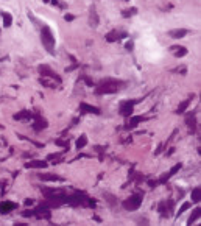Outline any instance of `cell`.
Returning <instances> with one entry per match:
<instances>
[{
	"label": "cell",
	"instance_id": "6da1fadb",
	"mask_svg": "<svg viewBox=\"0 0 201 226\" xmlns=\"http://www.w3.org/2000/svg\"><path fill=\"white\" fill-rule=\"evenodd\" d=\"M120 84L122 83L120 81H117V80H105L103 83L98 86L97 94H112V92H117Z\"/></svg>",
	"mask_w": 201,
	"mask_h": 226
},
{
	"label": "cell",
	"instance_id": "7a4b0ae2",
	"mask_svg": "<svg viewBox=\"0 0 201 226\" xmlns=\"http://www.w3.org/2000/svg\"><path fill=\"white\" fill-rule=\"evenodd\" d=\"M41 38H42V44H44V47L47 49V52L53 53V49H55V38H53V34H52V31H50L49 27H44V28H42Z\"/></svg>",
	"mask_w": 201,
	"mask_h": 226
},
{
	"label": "cell",
	"instance_id": "3957f363",
	"mask_svg": "<svg viewBox=\"0 0 201 226\" xmlns=\"http://www.w3.org/2000/svg\"><path fill=\"white\" fill-rule=\"evenodd\" d=\"M140 204H142V195L139 193H136V195H131L128 200H125V203H123V207L126 211H137L139 207H140Z\"/></svg>",
	"mask_w": 201,
	"mask_h": 226
},
{
	"label": "cell",
	"instance_id": "277c9868",
	"mask_svg": "<svg viewBox=\"0 0 201 226\" xmlns=\"http://www.w3.org/2000/svg\"><path fill=\"white\" fill-rule=\"evenodd\" d=\"M139 100H130V102H123L122 103V106H120V114L122 115H125V117H128V115H131V112H133V108H134V105L137 103Z\"/></svg>",
	"mask_w": 201,
	"mask_h": 226
},
{
	"label": "cell",
	"instance_id": "5b68a950",
	"mask_svg": "<svg viewBox=\"0 0 201 226\" xmlns=\"http://www.w3.org/2000/svg\"><path fill=\"white\" fill-rule=\"evenodd\" d=\"M39 72H41V74L44 75V77H49V78H53V80H56L58 81V83H61V78L56 75V74H55V72L50 69V67H47V66H41L39 67Z\"/></svg>",
	"mask_w": 201,
	"mask_h": 226
},
{
	"label": "cell",
	"instance_id": "8992f818",
	"mask_svg": "<svg viewBox=\"0 0 201 226\" xmlns=\"http://www.w3.org/2000/svg\"><path fill=\"white\" fill-rule=\"evenodd\" d=\"M16 207H17L16 203L3 201V203H0V214H8V212H11L13 209H16Z\"/></svg>",
	"mask_w": 201,
	"mask_h": 226
},
{
	"label": "cell",
	"instance_id": "52a82bcc",
	"mask_svg": "<svg viewBox=\"0 0 201 226\" xmlns=\"http://www.w3.org/2000/svg\"><path fill=\"white\" fill-rule=\"evenodd\" d=\"M80 109H81V112H89V114H100V112H102L98 108H95L92 105H87V103H81L80 105Z\"/></svg>",
	"mask_w": 201,
	"mask_h": 226
},
{
	"label": "cell",
	"instance_id": "ba28073f",
	"mask_svg": "<svg viewBox=\"0 0 201 226\" xmlns=\"http://www.w3.org/2000/svg\"><path fill=\"white\" fill-rule=\"evenodd\" d=\"M171 206H173V201H171V200H170V201H162V203L159 204V214L164 215V217H167V215H168V211H167V209H171Z\"/></svg>",
	"mask_w": 201,
	"mask_h": 226
},
{
	"label": "cell",
	"instance_id": "9c48e42d",
	"mask_svg": "<svg viewBox=\"0 0 201 226\" xmlns=\"http://www.w3.org/2000/svg\"><path fill=\"white\" fill-rule=\"evenodd\" d=\"M27 168H45L47 167V162L45 161H33V162H25Z\"/></svg>",
	"mask_w": 201,
	"mask_h": 226
},
{
	"label": "cell",
	"instance_id": "30bf717a",
	"mask_svg": "<svg viewBox=\"0 0 201 226\" xmlns=\"http://www.w3.org/2000/svg\"><path fill=\"white\" fill-rule=\"evenodd\" d=\"M186 123L189 125V128L192 130V131H195V128H196V120H195V112H190L187 117H186Z\"/></svg>",
	"mask_w": 201,
	"mask_h": 226
},
{
	"label": "cell",
	"instance_id": "8fae6325",
	"mask_svg": "<svg viewBox=\"0 0 201 226\" xmlns=\"http://www.w3.org/2000/svg\"><path fill=\"white\" fill-rule=\"evenodd\" d=\"M170 50L173 52V55H175L176 58H182V56L187 55V49L186 47H171Z\"/></svg>",
	"mask_w": 201,
	"mask_h": 226
},
{
	"label": "cell",
	"instance_id": "7c38bea8",
	"mask_svg": "<svg viewBox=\"0 0 201 226\" xmlns=\"http://www.w3.org/2000/svg\"><path fill=\"white\" fill-rule=\"evenodd\" d=\"M168 34L171 36V38H175V39H181V38H184V36L187 34V30H170Z\"/></svg>",
	"mask_w": 201,
	"mask_h": 226
},
{
	"label": "cell",
	"instance_id": "4fadbf2b",
	"mask_svg": "<svg viewBox=\"0 0 201 226\" xmlns=\"http://www.w3.org/2000/svg\"><path fill=\"white\" fill-rule=\"evenodd\" d=\"M89 24L90 27H97L98 25V14L95 13V8H90V17H89Z\"/></svg>",
	"mask_w": 201,
	"mask_h": 226
},
{
	"label": "cell",
	"instance_id": "5bb4252c",
	"mask_svg": "<svg viewBox=\"0 0 201 226\" xmlns=\"http://www.w3.org/2000/svg\"><path fill=\"white\" fill-rule=\"evenodd\" d=\"M45 126H47V122H45L44 119H39V120H36L34 122V125H33V128L36 130V131H41V130H44Z\"/></svg>",
	"mask_w": 201,
	"mask_h": 226
},
{
	"label": "cell",
	"instance_id": "9a60e30c",
	"mask_svg": "<svg viewBox=\"0 0 201 226\" xmlns=\"http://www.w3.org/2000/svg\"><path fill=\"white\" fill-rule=\"evenodd\" d=\"M199 200H201V189L196 187V189H193V190H192V201L198 203Z\"/></svg>",
	"mask_w": 201,
	"mask_h": 226
},
{
	"label": "cell",
	"instance_id": "2e32d148",
	"mask_svg": "<svg viewBox=\"0 0 201 226\" xmlns=\"http://www.w3.org/2000/svg\"><path fill=\"white\" fill-rule=\"evenodd\" d=\"M0 16H2V19H3V25L5 27H10L11 22H13V16L11 14H8V13H0Z\"/></svg>",
	"mask_w": 201,
	"mask_h": 226
},
{
	"label": "cell",
	"instance_id": "e0dca14e",
	"mask_svg": "<svg viewBox=\"0 0 201 226\" xmlns=\"http://www.w3.org/2000/svg\"><path fill=\"white\" fill-rule=\"evenodd\" d=\"M189 103H190V100H184L179 106H178V109H176V114H182L186 109H187V106H189Z\"/></svg>",
	"mask_w": 201,
	"mask_h": 226
},
{
	"label": "cell",
	"instance_id": "ac0fdd59",
	"mask_svg": "<svg viewBox=\"0 0 201 226\" xmlns=\"http://www.w3.org/2000/svg\"><path fill=\"white\" fill-rule=\"evenodd\" d=\"M41 179L42 181H61V178L56 175H41Z\"/></svg>",
	"mask_w": 201,
	"mask_h": 226
},
{
	"label": "cell",
	"instance_id": "d6986e66",
	"mask_svg": "<svg viewBox=\"0 0 201 226\" xmlns=\"http://www.w3.org/2000/svg\"><path fill=\"white\" fill-rule=\"evenodd\" d=\"M86 143H87V137H86V136H81V137L78 139V142H77V148L81 150V148L86 145Z\"/></svg>",
	"mask_w": 201,
	"mask_h": 226
},
{
	"label": "cell",
	"instance_id": "ffe728a7",
	"mask_svg": "<svg viewBox=\"0 0 201 226\" xmlns=\"http://www.w3.org/2000/svg\"><path fill=\"white\" fill-rule=\"evenodd\" d=\"M199 215H201V211H199V209H195V211H193V214H192V215H190V218H189V224H192V223H193L196 218H199Z\"/></svg>",
	"mask_w": 201,
	"mask_h": 226
},
{
	"label": "cell",
	"instance_id": "44dd1931",
	"mask_svg": "<svg viewBox=\"0 0 201 226\" xmlns=\"http://www.w3.org/2000/svg\"><path fill=\"white\" fill-rule=\"evenodd\" d=\"M30 112H27V111H22V114H16L14 115V119L16 120H22V119H30Z\"/></svg>",
	"mask_w": 201,
	"mask_h": 226
},
{
	"label": "cell",
	"instance_id": "7402d4cb",
	"mask_svg": "<svg viewBox=\"0 0 201 226\" xmlns=\"http://www.w3.org/2000/svg\"><path fill=\"white\" fill-rule=\"evenodd\" d=\"M117 31H112V33H108L106 34V41L108 42H112V41H117Z\"/></svg>",
	"mask_w": 201,
	"mask_h": 226
},
{
	"label": "cell",
	"instance_id": "603a6c76",
	"mask_svg": "<svg viewBox=\"0 0 201 226\" xmlns=\"http://www.w3.org/2000/svg\"><path fill=\"white\" fill-rule=\"evenodd\" d=\"M142 120H145V117H134V119L130 122V126H136L137 123H140Z\"/></svg>",
	"mask_w": 201,
	"mask_h": 226
},
{
	"label": "cell",
	"instance_id": "cb8c5ba5",
	"mask_svg": "<svg viewBox=\"0 0 201 226\" xmlns=\"http://www.w3.org/2000/svg\"><path fill=\"white\" fill-rule=\"evenodd\" d=\"M105 196L108 198V203H109V204H112V206H115V204H117V200H115V196H114V195L111 196V195H108V193H106Z\"/></svg>",
	"mask_w": 201,
	"mask_h": 226
},
{
	"label": "cell",
	"instance_id": "d4e9b609",
	"mask_svg": "<svg viewBox=\"0 0 201 226\" xmlns=\"http://www.w3.org/2000/svg\"><path fill=\"white\" fill-rule=\"evenodd\" d=\"M189 207H190V204H189V203H184V204H182V206H181V209H179V212H178V215H181V214H182V212H184V211H187V209H189Z\"/></svg>",
	"mask_w": 201,
	"mask_h": 226
},
{
	"label": "cell",
	"instance_id": "484cf974",
	"mask_svg": "<svg viewBox=\"0 0 201 226\" xmlns=\"http://www.w3.org/2000/svg\"><path fill=\"white\" fill-rule=\"evenodd\" d=\"M179 168H181V164H178L176 167H173V168H171V171H170V173H168V175H170V176H171V175H175V173H176V171H178Z\"/></svg>",
	"mask_w": 201,
	"mask_h": 226
},
{
	"label": "cell",
	"instance_id": "4316f807",
	"mask_svg": "<svg viewBox=\"0 0 201 226\" xmlns=\"http://www.w3.org/2000/svg\"><path fill=\"white\" fill-rule=\"evenodd\" d=\"M64 19H66L67 22H70V20L75 19V16H74V14H66V17H64Z\"/></svg>",
	"mask_w": 201,
	"mask_h": 226
},
{
	"label": "cell",
	"instance_id": "83f0119b",
	"mask_svg": "<svg viewBox=\"0 0 201 226\" xmlns=\"http://www.w3.org/2000/svg\"><path fill=\"white\" fill-rule=\"evenodd\" d=\"M126 49L131 50V49H133V42H128V44H126Z\"/></svg>",
	"mask_w": 201,
	"mask_h": 226
},
{
	"label": "cell",
	"instance_id": "f1b7e54d",
	"mask_svg": "<svg viewBox=\"0 0 201 226\" xmlns=\"http://www.w3.org/2000/svg\"><path fill=\"white\" fill-rule=\"evenodd\" d=\"M25 204H28V206H30V204H33V200H27V201H25Z\"/></svg>",
	"mask_w": 201,
	"mask_h": 226
},
{
	"label": "cell",
	"instance_id": "f546056e",
	"mask_svg": "<svg viewBox=\"0 0 201 226\" xmlns=\"http://www.w3.org/2000/svg\"><path fill=\"white\" fill-rule=\"evenodd\" d=\"M44 2H45V3H47V2H50V0H44Z\"/></svg>",
	"mask_w": 201,
	"mask_h": 226
}]
</instances>
